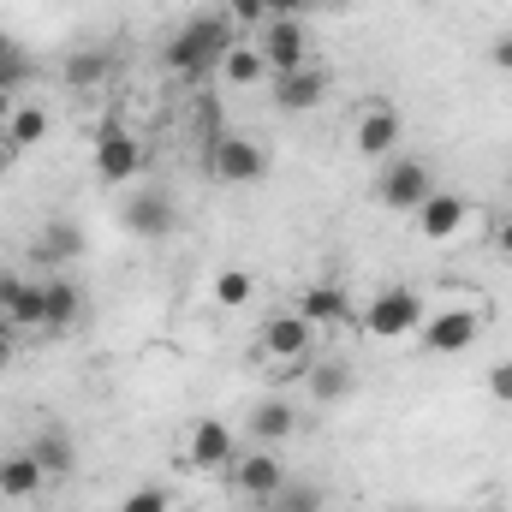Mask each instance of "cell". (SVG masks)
I'll return each mask as SVG.
<instances>
[{
	"mask_svg": "<svg viewBox=\"0 0 512 512\" xmlns=\"http://www.w3.org/2000/svg\"><path fill=\"white\" fill-rule=\"evenodd\" d=\"M233 18L215 6V12H197V18H185L179 30H173V42L161 48V60H167V72L173 78H185V84H203L209 72H221V54L233 48Z\"/></svg>",
	"mask_w": 512,
	"mask_h": 512,
	"instance_id": "obj_1",
	"label": "cell"
},
{
	"mask_svg": "<svg viewBox=\"0 0 512 512\" xmlns=\"http://www.w3.org/2000/svg\"><path fill=\"white\" fill-rule=\"evenodd\" d=\"M483 334H489V304H483L477 292H465L459 304H435V310L423 316L417 352H423V358H459V352H471Z\"/></svg>",
	"mask_w": 512,
	"mask_h": 512,
	"instance_id": "obj_2",
	"label": "cell"
},
{
	"mask_svg": "<svg viewBox=\"0 0 512 512\" xmlns=\"http://www.w3.org/2000/svg\"><path fill=\"white\" fill-rule=\"evenodd\" d=\"M423 316H429V298L417 292V286H382L364 310H358V328H364V340H417V328H423Z\"/></svg>",
	"mask_w": 512,
	"mask_h": 512,
	"instance_id": "obj_3",
	"label": "cell"
},
{
	"mask_svg": "<svg viewBox=\"0 0 512 512\" xmlns=\"http://www.w3.org/2000/svg\"><path fill=\"white\" fill-rule=\"evenodd\" d=\"M399 143H405V114H399V102L370 96V102L352 108V149H358L364 161H393Z\"/></svg>",
	"mask_w": 512,
	"mask_h": 512,
	"instance_id": "obj_4",
	"label": "cell"
},
{
	"mask_svg": "<svg viewBox=\"0 0 512 512\" xmlns=\"http://www.w3.org/2000/svg\"><path fill=\"white\" fill-rule=\"evenodd\" d=\"M316 328L298 316V310H274V316H262V334H256V352L268 358V364H286V370H304L310 358H316Z\"/></svg>",
	"mask_w": 512,
	"mask_h": 512,
	"instance_id": "obj_5",
	"label": "cell"
},
{
	"mask_svg": "<svg viewBox=\"0 0 512 512\" xmlns=\"http://www.w3.org/2000/svg\"><path fill=\"white\" fill-rule=\"evenodd\" d=\"M429 197H435V173H429L423 155H399V161H387L382 179H376V203H382V209H399V215H417Z\"/></svg>",
	"mask_w": 512,
	"mask_h": 512,
	"instance_id": "obj_6",
	"label": "cell"
},
{
	"mask_svg": "<svg viewBox=\"0 0 512 512\" xmlns=\"http://www.w3.org/2000/svg\"><path fill=\"white\" fill-rule=\"evenodd\" d=\"M203 167H209V179H221V185H256V179L268 173V149L251 143V137H221L215 149H203Z\"/></svg>",
	"mask_w": 512,
	"mask_h": 512,
	"instance_id": "obj_7",
	"label": "cell"
},
{
	"mask_svg": "<svg viewBox=\"0 0 512 512\" xmlns=\"http://www.w3.org/2000/svg\"><path fill=\"white\" fill-rule=\"evenodd\" d=\"M256 48H262V60H268L274 78L310 66V30H304V18H268V24L256 30Z\"/></svg>",
	"mask_w": 512,
	"mask_h": 512,
	"instance_id": "obj_8",
	"label": "cell"
},
{
	"mask_svg": "<svg viewBox=\"0 0 512 512\" xmlns=\"http://www.w3.org/2000/svg\"><path fill=\"white\" fill-rule=\"evenodd\" d=\"M239 453H245V447H239L233 423H221V417H197V423L185 429V459H191L197 471H233Z\"/></svg>",
	"mask_w": 512,
	"mask_h": 512,
	"instance_id": "obj_9",
	"label": "cell"
},
{
	"mask_svg": "<svg viewBox=\"0 0 512 512\" xmlns=\"http://www.w3.org/2000/svg\"><path fill=\"white\" fill-rule=\"evenodd\" d=\"M268 96H274V108H280V114H316V108L328 102V72L310 60V66H298V72L268 78Z\"/></svg>",
	"mask_w": 512,
	"mask_h": 512,
	"instance_id": "obj_10",
	"label": "cell"
},
{
	"mask_svg": "<svg viewBox=\"0 0 512 512\" xmlns=\"http://www.w3.org/2000/svg\"><path fill=\"white\" fill-rule=\"evenodd\" d=\"M0 322L12 328H48V298H42V280L6 268L0 274Z\"/></svg>",
	"mask_w": 512,
	"mask_h": 512,
	"instance_id": "obj_11",
	"label": "cell"
},
{
	"mask_svg": "<svg viewBox=\"0 0 512 512\" xmlns=\"http://www.w3.org/2000/svg\"><path fill=\"white\" fill-rule=\"evenodd\" d=\"M137 167H143V143H137V131H126L120 120H108V126L96 131V173H102L108 185H126Z\"/></svg>",
	"mask_w": 512,
	"mask_h": 512,
	"instance_id": "obj_12",
	"label": "cell"
},
{
	"mask_svg": "<svg viewBox=\"0 0 512 512\" xmlns=\"http://www.w3.org/2000/svg\"><path fill=\"white\" fill-rule=\"evenodd\" d=\"M233 489L251 495L256 507H262V501H274V495L286 489V465H280L268 447H245V453L233 459Z\"/></svg>",
	"mask_w": 512,
	"mask_h": 512,
	"instance_id": "obj_13",
	"label": "cell"
},
{
	"mask_svg": "<svg viewBox=\"0 0 512 512\" xmlns=\"http://www.w3.org/2000/svg\"><path fill=\"white\" fill-rule=\"evenodd\" d=\"M292 310L322 334V328H346L352 322V292L340 286V280H316V286H304L298 298H292Z\"/></svg>",
	"mask_w": 512,
	"mask_h": 512,
	"instance_id": "obj_14",
	"label": "cell"
},
{
	"mask_svg": "<svg viewBox=\"0 0 512 512\" xmlns=\"http://www.w3.org/2000/svg\"><path fill=\"white\" fill-rule=\"evenodd\" d=\"M465 221H471V197H459V191H435V197L417 209V233H423L429 245H453V239L465 233Z\"/></svg>",
	"mask_w": 512,
	"mask_h": 512,
	"instance_id": "obj_15",
	"label": "cell"
},
{
	"mask_svg": "<svg viewBox=\"0 0 512 512\" xmlns=\"http://www.w3.org/2000/svg\"><path fill=\"white\" fill-rule=\"evenodd\" d=\"M120 221H126L131 239H149V245H155V239L173 233L179 215H173V197H167V191H137L126 209H120Z\"/></svg>",
	"mask_w": 512,
	"mask_h": 512,
	"instance_id": "obj_16",
	"label": "cell"
},
{
	"mask_svg": "<svg viewBox=\"0 0 512 512\" xmlns=\"http://www.w3.org/2000/svg\"><path fill=\"white\" fill-rule=\"evenodd\" d=\"M304 393L316 399V405H340V399H352L358 393V370L346 364V358H310L304 364Z\"/></svg>",
	"mask_w": 512,
	"mask_h": 512,
	"instance_id": "obj_17",
	"label": "cell"
},
{
	"mask_svg": "<svg viewBox=\"0 0 512 512\" xmlns=\"http://www.w3.org/2000/svg\"><path fill=\"white\" fill-rule=\"evenodd\" d=\"M245 435H251V447H274V441L298 435V411L286 399H256L251 417H245Z\"/></svg>",
	"mask_w": 512,
	"mask_h": 512,
	"instance_id": "obj_18",
	"label": "cell"
},
{
	"mask_svg": "<svg viewBox=\"0 0 512 512\" xmlns=\"http://www.w3.org/2000/svg\"><path fill=\"white\" fill-rule=\"evenodd\" d=\"M221 78H227L233 90H256V84L274 78L268 60H262V48H256V36H233V48L221 54Z\"/></svg>",
	"mask_w": 512,
	"mask_h": 512,
	"instance_id": "obj_19",
	"label": "cell"
},
{
	"mask_svg": "<svg viewBox=\"0 0 512 512\" xmlns=\"http://www.w3.org/2000/svg\"><path fill=\"white\" fill-rule=\"evenodd\" d=\"M42 489H48V471L30 459V447H18V453L0 459V495L6 501H36Z\"/></svg>",
	"mask_w": 512,
	"mask_h": 512,
	"instance_id": "obj_20",
	"label": "cell"
},
{
	"mask_svg": "<svg viewBox=\"0 0 512 512\" xmlns=\"http://www.w3.org/2000/svg\"><path fill=\"white\" fill-rule=\"evenodd\" d=\"M42 298H48V334H66L84 322V286L78 280L54 274V280H42Z\"/></svg>",
	"mask_w": 512,
	"mask_h": 512,
	"instance_id": "obj_21",
	"label": "cell"
},
{
	"mask_svg": "<svg viewBox=\"0 0 512 512\" xmlns=\"http://www.w3.org/2000/svg\"><path fill=\"white\" fill-rule=\"evenodd\" d=\"M30 459H36L48 477H72V471H78V447H72L66 429H42V435L30 441Z\"/></svg>",
	"mask_w": 512,
	"mask_h": 512,
	"instance_id": "obj_22",
	"label": "cell"
},
{
	"mask_svg": "<svg viewBox=\"0 0 512 512\" xmlns=\"http://www.w3.org/2000/svg\"><path fill=\"white\" fill-rule=\"evenodd\" d=\"M30 256H36V262H78V256H84V227H78V221H48Z\"/></svg>",
	"mask_w": 512,
	"mask_h": 512,
	"instance_id": "obj_23",
	"label": "cell"
},
{
	"mask_svg": "<svg viewBox=\"0 0 512 512\" xmlns=\"http://www.w3.org/2000/svg\"><path fill=\"white\" fill-rule=\"evenodd\" d=\"M108 72H114V54H108V48H78V54L66 60V90H96Z\"/></svg>",
	"mask_w": 512,
	"mask_h": 512,
	"instance_id": "obj_24",
	"label": "cell"
},
{
	"mask_svg": "<svg viewBox=\"0 0 512 512\" xmlns=\"http://www.w3.org/2000/svg\"><path fill=\"white\" fill-rule=\"evenodd\" d=\"M48 137V108H36V102H24L18 114H6V143H12V155H24V149H36Z\"/></svg>",
	"mask_w": 512,
	"mask_h": 512,
	"instance_id": "obj_25",
	"label": "cell"
},
{
	"mask_svg": "<svg viewBox=\"0 0 512 512\" xmlns=\"http://www.w3.org/2000/svg\"><path fill=\"white\" fill-rule=\"evenodd\" d=\"M209 298H215L221 310H239V304H251V298H256V274H251V268H221Z\"/></svg>",
	"mask_w": 512,
	"mask_h": 512,
	"instance_id": "obj_26",
	"label": "cell"
},
{
	"mask_svg": "<svg viewBox=\"0 0 512 512\" xmlns=\"http://www.w3.org/2000/svg\"><path fill=\"white\" fill-rule=\"evenodd\" d=\"M274 507L280 512H322L328 507V495H322L316 483H286V489L274 495Z\"/></svg>",
	"mask_w": 512,
	"mask_h": 512,
	"instance_id": "obj_27",
	"label": "cell"
},
{
	"mask_svg": "<svg viewBox=\"0 0 512 512\" xmlns=\"http://www.w3.org/2000/svg\"><path fill=\"white\" fill-rule=\"evenodd\" d=\"M120 512H173V489H161V483H137L126 501H120Z\"/></svg>",
	"mask_w": 512,
	"mask_h": 512,
	"instance_id": "obj_28",
	"label": "cell"
},
{
	"mask_svg": "<svg viewBox=\"0 0 512 512\" xmlns=\"http://www.w3.org/2000/svg\"><path fill=\"white\" fill-rule=\"evenodd\" d=\"M221 12H227L233 24H251V30H262V24L274 18V6H268V0H221Z\"/></svg>",
	"mask_w": 512,
	"mask_h": 512,
	"instance_id": "obj_29",
	"label": "cell"
},
{
	"mask_svg": "<svg viewBox=\"0 0 512 512\" xmlns=\"http://www.w3.org/2000/svg\"><path fill=\"white\" fill-rule=\"evenodd\" d=\"M483 387H489V399H495V405H507V411H512V358H501V364H489V376H483Z\"/></svg>",
	"mask_w": 512,
	"mask_h": 512,
	"instance_id": "obj_30",
	"label": "cell"
},
{
	"mask_svg": "<svg viewBox=\"0 0 512 512\" xmlns=\"http://www.w3.org/2000/svg\"><path fill=\"white\" fill-rule=\"evenodd\" d=\"M489 66L512 78V30H507V36H495V48H489Z\"/></svg>",
	"mask_w": 512,
	"mask_h": 512,
	"instance_id": "obj_31",
	"label": "cell"
},
{
	"mask_svg": "<svg viewBox=\"0 0 512 512\" xmlns=\"http://www.w3.org/2000/svg\"><path fill=\"white\" fill-rule=\"evenodd\" d=\"M489 245H495V251H501V256L512 262V209L501 215V221H495V233H489Z\"/></svg>",
	"mask_w": 512,
	"mask_h": 512,
	"instance_id": "obj_32",
	"label": "cell"
},
{
	"mask_svg": "<svg viewBox=\"0 0 512 512\" xmlns=\"http://www.w3.org/2000/svg\"><path fill=\"white\" fill-rule=\"evenodd\" d=\"M24 72H30V66H24V54H12V60L0 66V90H12V84H24Z\"/></svg>",
	"mask_w": 512,
	"mask_h": 512,
	"instance_id": "obj_33",
	"label": "cell"
},
{
	"mask_svg": "<svg viewBox=\"0 0 512 512\" xmlns=\"http://www.w3.org/2000/svg\"><path fill=\"white\" fill-rule=\"evenodd\" d=\"M12 358H18V340H12V334H6V328H0V370H6V364H12Z\"/></svg>",
	"mask_w": 512,
	"mask_h": 512,
	"instance_id": "obj_34",
	"label": "cell"
},
{
	"mask_svg": "<svg viewBox=\"0 0 512 512\" xmlns=\"http://www.w3.org/2000/svg\"><path fill=\"white\" fill-rule=\"evenodd\" d=\"M12 54H18V48H12V36H6V30H0V66H6V60H12Z\"/></svg>",
	"mask_w": 512,
	"mask_h": 512,
	"instance_id": "obj_35",
	"label": "cell"
},
{
	"mask_svg": "<svg viewBox=\"0 0 512 512\" xmlns=\"http://www.w3.org/2000/svg\"><path fill=\"white\" fill-rule=\"evenodd\" d=\"M12 161V143H6V120H0V167Z\"/></svg>",
	"mask_w": 512,
	"mask_h": 512,
	"instance_id": "obj_36",
	"label": "cell"
},
{
	"mask_svg": "<svg viewBox=\"0 0 512 512\" xmlns=\"http://www.w3.org/2000/svg\"><path fill=\"white\" fill-rule=\"evenodd\" d=\"M256 512H280V507H274V501H262V507H256Z\"/></svg>",
	"mask_w": 512,
	"mask_h": 512,
	"instance_id": "obj_37",
	"label": "cell"
},
{
	"mask_svg": "<svg viewBox=\"0 0 512 512\" xmlns=\"http://www.w3.org/2000/svg\"><path fill=\"white\" fill-rule=\"evenodd\" d=\"M310 6H322V0H304V12H310Z\"/></svg>",
	"mask_w": 512,
	"mask_h": 512,
	"instance_id": "obj_38",
	"label": "cell"
}]
</instances>
